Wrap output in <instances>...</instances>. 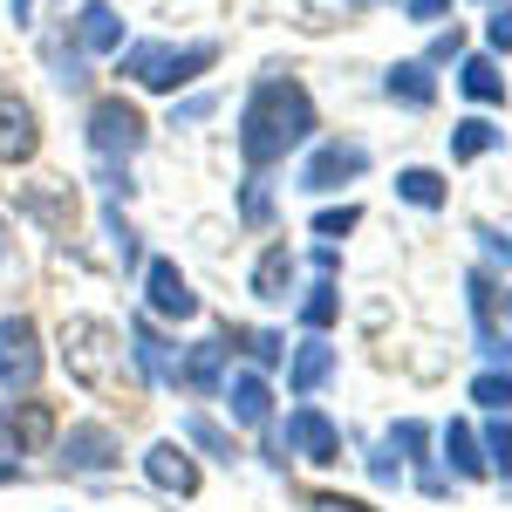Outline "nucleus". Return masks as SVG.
<instances>
[{
    "label": "nucleus",
    "mask_w": 512,
    "mask_h": 512,
    "mask_svg": "<svg viewBox=\"0 0 512 512\" xmlns=\"http://www.w3.org/2000/svg\"><path fill=\"white\" fill-rule=\"evenodd\" d=\"M137 274H144V308H151V315L198 321V294H192V280L178 274V260H144Z\"/></svg>",
    "instance_id": "9d476101"
},
{
    "label": "nucleus",
    "mask_w": 512,
    "mask_h": 512,
    "mask_svg": "<svg viewBox=\"0 0 512 512\" xmlns=\"http://www.w3.org/2000/svg\"><path fill=\"white\" fill-rule=\"evenodd\" d=\"M472 403L478 410H512V369H478L472 376Z\"/></svg>",
    "instance_id": "2f4dec72"
},
{
    "label": "nucleus",
    "mask_w": 512,
    "mask_h": 512,
    "mask_svg": "<svg viewBox=\"0 0 512 512\" xmlns=\"http://www.w3.org/2000/svg\"><path fill=\"white\" fill-rule=\"evenodd\" d=\"M335 369H342L335 342H328V335H308V342H294V349H287V390H294V396H315V390L335 383Z\"/></svg>",
    "instance_id": "2eb2a0df"
},
{
    "label": "nucleus",
    "mask_w": 512,
    "mask_h": 512,
    "mask_svg": "<svg viewBox=\"0 0 512 512\" xmlns=\"http://www.w3.org/2000/svg\"><path fill=\"white\" fill-rule=\"evenodd\" d=\"M478 444H485V472L512 485V417H506V410H485V431H478Z\"/></svg>",
    "instance_id": "bb28decb"
},
{
    "label": "nucleus",
    "mask_w": 512,
    "mask_h": 512,
    "mask_svg": "<svg viewBox=\"0 0 512 512\" xmlns=\"http://www.w3.org/2000/svg\"><path fill=\"white\" fill-rule=\"evenodd\" d=\"M485 48H492V55H512V0H499V7L485 14Z\"/></svg>",
    "instance_id": "72a5a7b5"
},
{
    "label": "nucleus",
    "mask_w": 512,
    "mask_h": 512,
    "mask_svg": "<svg viewBox=\"0 0 512 512\" xmlns=\"http://www.w3.org/2000/svg\"><path fill=\"white\" fill-rule=\"evenodd\" d=\"M0 260H7V219H0Z\"/></svg>",
    "instance_id": "79ce46f5"
},
{
    "label": "nucleus",
    "mask_w": 512,
    "mask_h": 512,
    "mask_svg": "<svg viewBox=\"0 0 512 512\" xmlns=\"http://www.w3.org/2000/svg\"><path fill=\"white\" fill-rule=\"evenodd\" d=\"M294 321L308 328V335H328L335 321H342V287L321 274L315 287H301V301H294Z\"/></svg>",
    "instance_id": "5701e85b"
},
{
    "label": "nucleus",
    "mask_w": 512,
    "mask_h": 512,
    "mask_svg": "<svg viewBox=\"0 0 512 512\" xmlns=\"http://www.w3.org/2000/svg\"><path fill=\"white\" fill-rule=\"evenodd\" d=\"M41 62H48V76H55L62 96H82L89 89V55L76 48V35H48L41 41Z\"/></svg>",
    "instance_id": "4be33fe9"
},
{
    "label": "nucleus",
    "mask_w": 512,
    "mask_h": 512,
    "mask_svg": "<svg viewBox=\"0 0 512 512\" xmlns=\"http://www.w3.org/2000/svg\"><path fill=\"white\" fill-rule=\"evenodd\" d=\"M315 96L301 89L294 76H260L246 89V103H239V158L246 171H274L287 164L301 144H315Z\"/></svg>",
    "instance_id": "f257e3e1"
},
{
    "label": "nucleus",
    "mask_w": 512,
    "mask_h": 512,
    "mask_svg": "<svg viewBox=\"0 0 512 512\" xmlns=\"http://www.w3.org/2000/svg\"><path fill=\"white\" fill-rule=\"evenodd\" d=\"M437 444H444V458H451V478L458 485H478L485 472V444H478V424H465V417H451L444 431H437Z\"/></svg>",
    "instance_id": "aec40b11"
},
{
    "label": "nucleus",
    "mask_w": 512,
    "mask_h": 512,
    "mask_svg": "<svg viewBox=\"0 0 512 512\" xmlns=\"http://www.w3.org/2000/svg\"><path fill=\"white\" fill-rule=\"evenodd\" d=\"M219 342H226V349H239L253 369H280V362H287V335H274V328H239V321H233Z\"/></svg>",
    "instance_id": "393cba45"
},
{
    "label": "nucleus",
    "mask_w": 512,
    "mask_h": 512,
    "mask_svg": "<svg viewBox=\"0 0 512 512\" xmlns=\"http://www.w3.org/2000/svg\"><path fill=\"white\" fill-rule=\"evenodd\" d=\"M41 369H48V355H41V328L28 315H7V321H0V390L28 396L41 383Z\"/></svg>",
    "instance_id": "423d86ee"
},
{
    "label": "nucleus",
    "mask_w": 512,
    "mask_h": 512,
    "mask_svg": "<svg viewBox=\"0 0 512 512\" xmlns=\"http://www.w3.org/2000/svg\"><path fill=\"white\" fill-rule=\"evenodd\" d=\"M212 110H219L212 96H185V103H171V130H192V123H205Z\"/></svg>",
    "instance_id": "f704fd0d"
},
{
    "label": "nucleus",
    "mask_w": 512,
    "mask_h": 512,
    "mask_svg": "<svg viewBox=\"0 0 512 512\" xmlns=\"http://www.w3.org/2000/svg\"><path fill=\"white\" fill-rule=\"evenodd\" d=\"M219 396H226V417H233L239 431H267L274 424V390H267L260 369H226Z\"/></svg>",
    "instance_id": "f8f14e48"
},
{
    "label": "nucleus",
    "mask_w": 512,
    "mask_h": 512,
    "mask_svg": "<svg viewBox=\"0 0 512 512\" xmlns=\"http://www.w3.org/2000/svg\"><path fill=\"white\" fill-rule=\"evenodd\" d=\"M369 478H376V485H403V458H396L390 444H376V451H369Z\"/></svg>",
    "instance_id": "c9c22d12"
},
{
    "label": "nucleus",
    "mask_w": 512,
    "mask_h": 512,
    "mask_svg": "<svg viewBox=\"0 0 512 512\" xmlns=\"http://www.w3.org/2000/svg\"><path fill=\"white\" fill-rule=\"evenodd\" d=\"M396 198H403V205H417V212H437V205H444V178H437L431 164H410V171H396Z\"/></svg>",
    "instance_id": "c85d7f7f"
},
{
    "label": "nucleus",
    "mask_w": 512,
    "mask_h": 512,
    "mask_svg": "<svg viewBox=\"0 0 512 512\" xmlns=\"http://www.w3.org/2000/svg\"><path fill=\"white\" fill-rule=\"evenodd\" d=\"M349 7H376V0H349Z\"/></svg>",
    "instance_id": "37998d69"
},
{
    "label": "nucleus",
    "mask_w": 512,
    "mask_h": 512,
    "mask_svg": "<svg viewBox=\"0 0 512 512\" xmlns=\"http://www.w3.org/2000/svg\"><path fill=\"white\" fill-rule=\"evenodd\" d=\"M444 7H451V0H403V14H410L417 28H431L437 14H444Z\"/></svg>",
    "instance_id": "ea45409f"
},
{
    "label": "nucleus",
    "mask_w": 512,
    "mask_h": 512,
    "mask_svg": "<svg viewBox=\"0 0 512 512\" xmlns=\"http://www.w3.org/2000/svg\"><path fill=\"white\" fill-rule=\"evenodd\" d=\"M308 512H369L362 499H342V492H308Z\"/></svg>",
    "instance_id": "58836bf2"
},
{
    "label": "nucleus",
    "mask_w": 512,
    "mask_h": 512,
    "mask_svg": "<svg viewBox=\"0 0 512 512\" xmlns=\"http://www.w3.org/2000/svg\"><path fill=\"white\" fill-rule=\"evenodd\" d=\"M219 383H226V342L219 335L178 349V390L185 396H219Z\"/></svg>",
    "instance_id": "f3484780"
},
{
    "label": "nucleus",
    "mask_w": 512,
    "mask_h": 512,
    "mask_svg": "<svg viewBox=\"0 0 512 512\" xmlns=\"http://www.w3.org/2000/svg\"><path fill=\"white\" fill-rule=\"evenodd\" d=\"M458 89L472 103H506V76H499V55H458Z\"/></svg>",
    "instance_id": "b1692460"
},
{
    "label": "nucleus",
    "mask_w": 512,
    "mask_h": 512,
    "mask_svg": "<svg viewBox=\"0 0 512 512\" xmlns=\"http://www.w3.org/2000/svg\"><path fill=\"white\" fill-rule=\"evenodd\" d=\"M274 219V185H267V171H246V185H239V226H267Z\"/></svg>",
    "instance_id": "7c9ffc66"
},
{
    "label": "nucleus",
    "mask_w": 512,
    "mask_h": 512,
    "mask_svg": "<svg viewBox=\"0 0 512 512\" xmlns=\"http://www.w3.org/2000/svg\"><path fill=\"white\" fill-rule=\"evenodd\" d=\"M383 96H390L396 110H431L437 103L431 62H424V55H417V62H390V69H383Z\"/></svg>",
    "instance_id": "6ab92c4d"
},
{
    "label": "nucleus",
    "mask_w": 512,
    "mask_h": 512,
    "mask_svg": "<svg viewBox=\"0 0 512 512\" xmlns=\"http://www.w3.org/2000/svg\"><path fill=\"white\" fill-rule=\"evenodd\" d=\"M383 444H390V451H403V465H417V485H424L431 499H444V492H451V478L431 472V458H424V451H431V424L403 417V424H390V437H383Z\"/></svg>",
    "instance_id": "a211bd4d"
},
{
    "label": "nucleus",
    "mask_w": 512,
    "mask_h": 512,
    "mask_svg": "<svg viewBox=\"0 0 512 512\" xmlns=\"http://www.w3.org/2000/svg\"><path fill=\"white\" fill-rule=\"evenodd\" d=\"M499 144H506V130H499L492 117H465L458 130H451V158H458V164H472V158H492Z\"/></svg>",
    "instance_id": "a878e982"
},
{
    "label": "nucleus",
    "mask_w": 512,
    "mask_h": 512,
    "mask_svg": "<svg viewBox=\"0 0 512 512\" xmlns=\"http://www.w3.org/2000/svg\"><path fill=\"white\" fill-rule=\"evenodd\" d=\"M48 437H55V410L35 390L0 403V458H35Z\"/></svg>",
    "instance_id": "0eeeda50"
},
{
    "label": "nucleus",
    "mask_w": 512,
    "mask_h": 512,
    "mask_svg": "<svg viewBox=\"0 0 512 512\" xmlns=\"http://www.w3.org/2000/svg\"><path fill=\"white\" fill-rule=\"evenodd\" d=\"M144 478H151L158 492H171V499H192V492H198V458H192V444L158 437V444L144 451Z\"/></svg>",
    "instance_id": "4468645a"
},
{
    "label": "nucleus",
    "mask_w": 512,
    "mask_h": 512,
    "mask_svg": "<svg viewBox=\"0 0 512 512\" xmlns=\"http://www.w3.org/2000/svg\"><path fill=\"white\" fill-rule=\"evenodd\" d=\"M62 465H69V472H82V478L123 465L117 431H110V424H96V417H89V424H69V431H62Z\"/></svg>",
    "instance_id": "9b49d317"
},
{
    "label": "nucleus",
    "mask_w": 512,
    "mask_h": 512,
    "mask_svg": "<svg viewBox=\"0 0 512 512\" xmlns=\"http://www.w3.org/2000/svg\"><path fill=\"white\" fill-rule=\"evenodd\" d=\"M478 246H485V260L512 267V233H499V226H478Z\"/></svg>",
    "instance_id": "e433bc0d"
},
{
    "label": "nucleus",
    "mask_w": 512,
    "mask_h": 512,
    "mask_svg": "<svg viewBox=\"0 0 512 512\" xmlns=\"http://www.w3.org/2000/svg\"><path fill=\"white\" fill-rule=\"evenodd\" d=\"M506 315H512V294H506Z\"/></svg>",
    "instance_id": "c03bdc74"
},
{
    "label": "nucleus",
    "mask_w": 512,
    "mask_h": 512,
    "mask_svg": "<svg viewBox=\"0 0 512 512\" xmlns=\"http://www.w3.org/2000/svg\"><path fill=\"white\" fill-rule=\"evenodd\" d=\"M82 144H89L96 164H130L151 144V123H144V110L130 96H96L89 117H82Z\"/></svg>",
    "instance_id": "7ed1b4c3"
},
{
    "label": "nucleus",
    "mask_w": 512,
    "mask_h": 512,
    "mask_svg": "<svg viewBox=\"0 0 512 512\" xmlns=\"http://www.w3.org/2000/svg\"><path fill=\"white\" fill-rule=\"evenodd\" d=\"M355 226H362V205H328V212H315V239H349Z\"/></svg>",
    "instance_id": "473e14b6"
},
{
    "label": "nucleus",
    "mask_w": 512,
    "mask_h": 512,
    "mask_svg": "<svg viewBox=\"0 0 512 512\" xmlns=\"http://www.w3.org/2000/svg\"><path fill=\"white\" fill-rule=\"evenodd\" d=\"M41 151V117L21 89H0V164H28Z\"/></svg>",
    "instance_id": "ddd939ff"
},
{
    "label": "nucleus",
    "mask_w": 512,
    "mask_h": 512,
    "mask_svg": "<svg viewBox=\"0 0 512 512\" xmlns=\"http://www.w3.org/2000/svg\"><path fill=\"white\" fill-rule=\"evenodd\" d=\"M458 55H465V28H451V35H437V41H431V55H424V62H431V69H437V62H458Z\"/></svg>",
    "instance_id": "4c0bfd02"
},
{
    "label": "nucleus",
    "mask_w": 512,
    "mask_h": 512,
    "mask_svg": "<svg viewBox=\"0 0 512 512\" xmlns=\"http://www.w3.org/2000/svg\"><path fill=\"white\" fill-rule=\"evenodd\" d=\"M69 35H76L82 55H117L123 48V14L110 7V0H82L76 21H69Z\"/></svg>",
    "instance_id": "dca6fc26"
},
{
    "label": "nucleus",
    "mask_w": 512,
    "mask_h": 512,
    "mask_svg": "<svg viewBox=\"0 0 512 512\" xmlns=\"http://www.w3.org/2000/svg\"><path fill=\"white\" fill-rule=\"evenodd\" d=\"M110 342H117V328H103V321H69V328H62L69 376L89 383V390H103V383H110V362H123V349H110Z\"/></svg>",
    "instance_id": "6e6552de"
},
{
    "label": "nucleus",
    "mask_w": 512,
    "mask_h": 512,
    "mask_svg": "<svg viewBox=\"0 0 512 512\" xmlns=\"http://www.w3.org/2000/svg\"><path fill=\"white\" fill-rule=\"evenodd\" d=\"M274 431V424H267ZM267 458L274 465H287V458H301V465H342V424L321 410V403H294L287 410V424H280L274 437H267Z\"/></svg>",
    "instance_id": "20e7f679"
},
{
    "label": "nucleus",
    "mask_w": 512,
    "mask_h": 512,
    "mask_svg": "<svg viewBox=\"0 0 512 512\" xmlns=\"http://www.w3.org/2000/svg\"><path fill=\"white\" fill-rule=\"evenodd\" d=\"M212 62H219V41H185V48H171V41H130V48H117V76L151 89V96L192 89Z\"/></svg>",
    "instance_id": "f03ea898"
},
{
    "label": "nucleus",
    "mask_w": 512,
    "mask_h": 512,
    "mask_svg": "<svg viewBox=\"0 0 512 512\" xmlns=\"http://www.w3.org/2000/svg\"><path fill=\"white\" fill-rule=\"evenodd\" d=\"M253 301L260 308H287L294 301V246H267L253 267Z\"/></svg>",
    "instance_id": "412c9836"
},
{
    "label": "nucleus",
    "mask_w": 512,
    "mask_h": 512,
    "mask_svg": "<svg viewBox=\"0 0 512 512\" xmlns=\"http://www.w3.org/2000/svg\"><path fill=\"white\" fill-rule=\"evenodd\" d=\"M185 444H192V451H205V458H219V465H233V458H239L233 431H219L205 410H192V417H185Z\"/></svg>",
    "instance_id": "c756f323"
},
{
    "label": "nucleus",
    "mask_w": 512,
    "mask_h": 512,
    "mask_svg": "<svg viewBox=\"0 0 512 512\" xmlns=\"http://www.w3.org/2000/svg\"><path fill=\"white\" fill-rule=\"evenodd\" d=\"M485 7H499V0H485Z\"/></svg>",
    "instance_id": "a18cd8bd"
},
{
    "label": "nucleus",
    "mask_w": 512,
    "mask_h": 512,
    "mask_svg": "<svg viewBox=\"0 0 512 512\" xmlns=\"http://www.w3.org/2000/svg\"><path fill=\"white\" fill-rule=\"evenodd\" d=\"M123 342H130V362H137V376L151 390H178V342H164L158 328H151V315H130Z\"/></svg>",
    "instance_id": "1a4fd4ad"
},
{
    "label": "nucleus",
    "mask_w": 512,
    "mask_h": 512,
    "mask_svg": "<svg viewBox=\"0 0 512 512\" xmlns=\"http://www.w3.org/2000/svg\"><path fill=\"white\" fill-rule=\"evenodd\" d=\"M369 171V144L362 137H328V144H315V158L301 164V192L308 198H328V192H342V185H355Z\"/></svg>",
    "instance_id": "39448f33"
},
{
    "label": "nucleus",
    "mask_w": 512,
    "mask_h": 512,
    "mask_svg": "<svg viewBox=\"0 0 512 512\" xmlns=\"http://www.w3.org/2000/svg\"><path fill=\"white\" fill-rule=\"evenodd\" d=\"M103 233H110V253H117V267H123V274H137V267H144V233H137V226H130V219L117 212V198L103 205Z\"/></svg>",
    "instance_id": "cd10ccee"
},
{
    "label": "nucleus",
    "mask_w": 512,
    "mask_h": 512,
    "mask_svg": "<svg viewBox=\"0 0 512 512\" xmlns=\"http://www.w3.org/2000/svg\"><path fill=\"white\" fill-rule=\"evenodd\" d=\"M7 14H14V28H28L35 21V0H7Z\"/></svg>",
    "instance_id": "a19ab883"
}]
</instances>
